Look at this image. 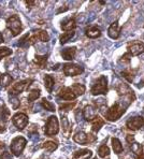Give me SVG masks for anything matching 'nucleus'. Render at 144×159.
I'll use <instances>...</instances> for the list:
<instances>
[{"mask_svg":"<svg viewBox=\"0 0 144 159\" xmlns=\"http://www.w3.org/2000/svg\"><path fill=\"white\" fill-rule=\"evenodd\" d=\"M125 111H126L125 107H122L118 102H116L110 109H108V111L106 113V117L110 121H115L122 117V115L125 113Z\"/></svg>","mask_w":144,"mask_h":159,"instance_id":"1","label":"nucleus"},{"mask_svg":"<svg viewBox=\"0 0 144 159\" xmlns=\"http://www.w3.org/2000/svg\"><path fill=\"white\" fill-rule=\"evenodd\" d=\"M7 28L11 31L12 37H16L22 31V23L17 15H12L7 20Z\"/></svg>","mask_w":144,"mask_h":159,"instance_id":"2","label":"nucleus"},{"mask_svg":"<svg viewBox=\"0 0 144 159\" xmlns=\"http://www.w3.org/2000/svg\"><path fill=\"white\" fill-rule=\"evenodd\" d=\"M90 92L94 96L106 95V93H108V79H106V76L101 75L98 79V81L95 83V85L92 87Z\"/></svg>","mask_w":144,"mask_h":159,"instance_id":"3","label":"nucleus"},{"mask_svg":"<svg viewBox=\"0 0 144 159\" xmlns=\"http://www.w3.org/2000/svg\"><path fill=\"white\" fill-rule=\"evenodd\" d=\"M27 140L24 137H16L12 140L10 145V149L14 156H20L26 147Z\"/></svg>","mask_w":144,"mask_h":159,"instance_id":"4","label":"nucleus"},{"mask_svg":"<svg viewBox=\"0 0 144 159\" xmlns=\"http://www.w3.org/2000/svg\"><path fill=\"white\" fill-rule=\"evenodd\" d=\"M44 132H45V135H48V137L56 135L59 132V123H58V119L55 115H52L48 117Z\"/></svg>","mask_w":144,"mask_h":159,"instance_id":"5","label":"nucleus"},{"mask_svg":"<svg viewBox=\"0 0 144 159\" xmlns=\"http://www.w3.org/2000/svg\"><path fill=\"white\" fill-rule=\"evenodd\" d=\"M32 80H23V81H20L17 83H15L14 85L12 86L10 90H9V93L12 96H17L20 93H22L23 92L27 89L32 83Z\"/></svg>","mask_w":144,"mask_h":159,"instance_id":"6","label":"nucleus"},{"mask_svg":"<svg viewBox=\"0 0 144 159\" xmlns=\"http://www.w3.org/2000/svg\"><path fill=\"white\" fill-rule=\"evenodd\" d=\"M12 121L18 130H23L28 125V116L25 113H20H20H16L13 115Z\"/></svg>","mask_w":144,"mask_h":159,"instance_id":"7","label":"nucleus"},{"mask_svg":"<svg viewBox=\"0 0 144 159\" xmlns=\"http://www.w3.org/2000/svg\"><path fill=\"white\" fill-rule=\"evenodd\" d=\"M62 71L68 76H76L82 74L84 72V69H83V67L79 66L76 64H66L64 65Z\"/></svg>","mask_w":144,"mask_h":159,"instance_id":"8","label":"nucleus"},{"mask_svg":"<svg viewBox=\"0 0 144 159\" xmlns=\"http://www.w3.org/2000/svg\"><path fill=\"white\" fill-rule=\"evenodd\" d=\"M73 140L75 143L81 144V145H85V144H87V143L94 142L95 140H96V137L92 134H86L85 132L80 131L76 133V134H74Z\"/></svg>","mask_w":144,"mask_h":159,"instance_id":"9","label":"nucleus"},{"mask_svg":"<svg viewBox=\"0 0 144 159\" xmlns=\"http://www.w3.org/2000/svg\"><path fill=\"white\" fill-rule=\"evenodd\" d=\"M128 48V53L131 56H138L144 53V43L140 41H132L130 42L127 46Z\"/></svg>","mask_w":144,"mask_h":159,"instance_id":"10","label":"nucleus"},{"mask_svg":"<svg viewBox=\"0 0 144 159\" xmlns=\"http://www.w3.org/2000/svg\"><path fill=\"white\" fill-rule=\"evenodd\" d=\"M143 125H144V119L142 116H134V117L128 119L126 123L127 128L132 130V131L141 129L143 127Z\"/></svg>","mask_w":144,"mask_h":159,"instance_id":"11","label":"nucleus"},{"mask_svg":"<svg viewBox=\"0 0 144 159\" xmlns=\"http://www.w3.org/2000/svg\"><path fill=\"white\" fill-rule=\"evenodd\" d=\"M58 98H60V99H62V100L71 101V100H75L76 95L73 93V90H72L70 87H64L58 93Z\"/></svg>","mask_w":144,"mask_h":159,"instance_id":"12","label":"nucleus"},{"mask_svg":"<svg viewBox=\"0 0 144 159\" xmlns=\"http://www.w3.org/2000/svg\"><path fill=\"white\" fill-rule=\"evenodd\" d=\"M97 115V109H95L94 107L92 106H86L83 109V117H84L86 120L92 121Z\"/></svg>","mask_w":144,"mask_h":159,"instance_id":"13","label":"nucleus"},{"mask_svg":"<svg viewBox=\"0 0 144 159\" xmlns=\"http://www.w3.org/2000/svg\"><path fill=\"white\" fill-rule=\"evenodd\" d=\"M119 34H120V28H119V26H118V22L117 20H115V22H113L112 24L110 25V27H109L108 34L111 39L116 40L118 37H119Z\"/></svg>","mask_w":144,"mask_h":159,"instance_id":"14","label":"nucleus"},{"mask_svg":"<svg viewBox=\"0 0 144 159\" xmlns=\"http://www.w3.org/2000/svg\"><path fill=\"white\" fill-rule=\"evenodd\" d=\"M76 27V23L74 18H67V20H62L61 23V29L65 30V31H72L74 30Z\"/></svg>","mask_w":144,"mask_h":159,"instance_id":"15","label":"nucleus"},{"mask_svg":"<svg viewBox=\"0 0 144 159\" xmlns=\"http://www.w3.org/2000/svg\"><path fill=\"white\" fill-rule=\"evenodd\" d=\"M92 156V152L90 149H81L76 151L73 154L72 159H89Z\"/></svg>","mask_w":144,"mask_h":159,"instance_id":"16","label":"nucleus"},{"mask_svg":"<svg viewBox=\"0 0 144 159\" xmlns=\"http://www.w3.org/2000/svg\"><path fill=\"white\" fill-rule=\"evenodd\" d=\"M76 54V48H67L61 51V56L65 60H72L75 57Z\"/></svg>","mask_w":144,"mask_h":159,"instance_id":"17","label":"nucleus"},{"mask_svg":"<svg viewBox=\"0 0 144 159\" xmlns=\"http://www.w3.org/2000/svg\"><path fill=\"white\" fill-rule=\"evenodd\" d=\"M85 34H86V37H88V38H90V39H96L101 36V30H100V28L92 26V27L88 28L86 31H85Z\"/></svg>","mask_w":144,"mask_h":159,"instance_id":"18","label":"nucleus"},{"mask_svg":"<svg viewBox=\"0 0 144 159\" xmlns=\"http://www.w3.org/2000/svg\"><path fill=\"white\" fill-rule=\"evenodd\" d=\"M90 123H92V131H95V132H98L99 130L102 128V126L104 125V120L100 117V116H96V117L92 119Z\"/></svg>","mask_w":144,"mask_h":159,"instance_id":"19","label":"nucleus"},{"mask_svg":"<svg viewBox=\"0 0 144 159\" xmlns=\"http://www.w3.org/2000/svg\"><path fill=\"white\" fill-rule=\"evenodd\" d=\"M47 58H48V55L36 56V57L34 58V62L40 68V69H44V68L46 67V64H47Z\"/></svg>","mask_w":144,"mask_h":159,"instance_id":"20","label":"nucleus"},{"mask_svg":"<svg viewBox=\"0 0 144 159\" xmlns=\"http://www.w3.org/2000/svg\"><path fill=\"white\" fill-rule=\"evenodd\" d=\"M13 82V78L8 73H3L0 75V86L1 87H8Z\"/></svg>","mask_w":144,"mask_h":159,"instance_id":"21","label":"nucleus"},{"mask_svg":"<svg viewBox=\"0 0 144 159\" xmlns=\"http://www.w3.org/2000/svg\"><path fill=\"white\" fill-rule=\"evenodd\" d=\"M61 124H62V126H61V127H62V132L65 133V135H66V137H69L71 131H72V127L70 126V124H69L67 117H61Z\"/></svg>","mask_w":144,"mask_h":159,"instance_id":"22","label":"nucleus"},{"mask_svg":"<svg viewBox=\"0 0 144 159\" xmlns=\"http://www.w3.org/2000/svg\"><path fill=\"white\" fill-rule=\"evenodd\" d=\"M44 85H45V88L47 89L48 93L52 92L53 87H54V85H55V81L50 74H46V75L44 76Z\"/></svg>","mask_w":144,"mask_h":159,"instance_id":"23","label":"nucleus"},{"mask_svg":"<svg viewBox=\"0 0 144 159\" xmlns=\"http://www.w3.org/2000/svg\"><path fill=\"white\" fill-rule=\"evenodd\" d=\"M112 147H113V151H114L115 154H120L123 152V145L120 143V141L117 139V138H112Z\"/></svg>","mask_w":144,"mask_h":159,"instance_id":"24","label":"nucleus"},{"mask_svg":"<svg viewBox=\"0 0 144 159\" xmlns=\"http://www.w3.org/2000/svg\"><path fill=\"white\" fill-rule=\"evenodd\" d=\"M74 34H75V31H74V30H72V31H66V32H64V34H62L61 36H60L59 42L61 44L67 43V42H68L69 40H71L72 38H73Z\"/></svg>","mask_w":144,"mask_h":159,"instance_id":"25","label":"nucleus"},{"mask_svg":"<svg viewBox=\"0 0 144 159\" xmlns=\"http://www.w3.org/2000/svg\"><path fill=\"white\" fill-rule=\"evenodd\" d=\"M42 147L45 149L46 152H50V153H52V152H54L55 149L58 147V144L55 141H46V142H44V143H43Z\"/></svg>","mask_w":144,"mask_h":159,"instance_id":"26","label":"nucleus"},{"mask_svg":"<svg viewBox=\"0 0 144 159\" xmlns=\"http://www.w3.org/2000/svg\"><path fill=\"white\" fill-rule=\"evenodd\" d=\"M131 151L133 152L134 155H136V157L138 158L139 156H141V154H142L143 146L141 145L140 143H138V142H133V143L131 144Z\"/></svg>","mask_w":144,"mask_h":159,"instance_id":"27","label":"nucleus"},{"mask_svg":"<svg viewBox=\"0 0 144 159\" xmlns=\"http://www.w3.org/2000/svg\"><path fill=\"white\" fill-rule=\"evenodd\" d=\"M72 90H73V93L76 95V97L78 96H81L83 95V93H85V86L84 85H81V84H74V85H72V87H70Z\"/></svg>","mask_w":144,"mask_h":159,"instance_id":"28","label":"nucleus"},{"mask_svg":"<svg viewBox=\"0 0 144 159\" xmlns=\"http://www.w3.org/2000/svg\"><path fill=\"white\" fill-rule=\"evenodd\" d=\"M98 155H99V157H101V158H104L110 155V148H109V146L106 145V144L101 145L98 149Z\"/></svg>","mask_w":144,"mask_h":159,"instance_id":"29","label":"nucleus"},{"mask_svg":"<svg viewBox=\"0 0 144 159\" xmlns=\"http://www.w3.org/2000/svg\"><path fill=\"white\" fill-rule=\"evenodd\" d=\"M36 36L39 40H41L42 42H47L50 40V36L45 30H38L36 32Z\"/></svg>","mask_w":144,"mask_h":159,"instance_id":"30","label":"nucleus"},{"mask_svg":"<svg viewBox=\"0 0 144 159\" xmlns=\"http://www.w3.org/2000/svg\"><path fill=\"white\" fill-rule=\"evenodd\" d=\"M40 93H41L40 89H32L28 95V101L34 102V100H37L39 97H40Z\"/></svg>","mask_w":144,"mask_h":159,"instance_id":"31","label":"nucleus"},{"mask_svg":"<svg viewBox=\"0 0 144 159\" xmlns=\"http://www.w3.org/2000/svg\"><path fill=\"white\" fill-rule=\"evenodd\" d=\"M41 104H42V107H43L45 110H47V111H50V112H55V107H54V104H52L50 101H48V100H46L45 98H44V99H42V101H41Z\"/></svg>","mask_w":144,"mask_h":159,"instance_id":"32","label":"nucleus"},{"mask_svg":"<svg viewBox=\"0 0 144 159\" xmlns=\"http://www.w3.org/2000/svg\"><path fill=\"white\" fill-rule=\"evenodd\" d=\"M11 54H12V50H11V48H7V46H3V48H0V60H1L2 58L10 56Z\"/></svg>","mask_w":144,"mask_h":159,"instance_id":"33","label":"nucleus"},{"mask_svg":"<svg viewBox=\"0 0 144 159\" xmlns=\"http://www.w3.org/2000/svg\"><path fill=\"white\" fill-rule=\"evenodd\" d=\"M9 118H10V111H9V109L6 106H3L1 110V119L3 121H7Z\"/></svg>","mask_w":144,"mask_h":159,"instance_id":"34","label":"nucleus"},{"mask_svg":"<svg viewBox=\"0 0 144 159\" xmlns=\"http://www.w3.org/2000/svg\"><path fill=\"white\" fill-rule=\"evenodd\" d=\"M122 76L126 79L127 82H129V83H131V82L133 81V78H134V75L132 74V72L128 71V70H126V71H123L122 72Z\"/></svg>","mask_w":144,"mask_h":159,"instance_id":"35","label":"nucleus"},{"mask_svg":"<svg viewBox=\"0 0 144 159\" xmlns=\"http://www.w3.org/2000/svg\"><path fill=\"white\" fill-rule=\"evenodd\" d=\"M28 39H29V34H26L22 39L20 40V45L25 46V43H26V45H28Z\"/></svg>","mask_w":144,"mask_h":159,"instance_id":"36","label":"nucleus"},{"mask_svg":"<svg viewBox=\"0 0 144 159\" xmlns=\"http://www.w3.org/2000/svg\"><path fill=\"white\" fill-rule=\"evenodd\" d=\"M76 102H72V103H68V104H62L60 106V110H72L74 107H75Z\"/></svg>","mask_w":144,"mask_h":159,"instance_id":"37","label":"nucleus"},{"mask_svg":"<svg viewBox=\"0 0 144 159\" xmlns=\"http://www.w3.org/2000/svg\"><path fill=\"white\" fill-rule=\"evenodd\" d=\"M130 57H131V55L127 52L126 54H124V55L122 56V58H120V61H124V62H126V64H129V62H130Z\"/></svg>","mask_w":144,"mask_h":159,"instance_id":"38","label":"nucleus"},{"mask_svg":"<svg viewBox=\"0 0 144 159\" xmlns=\"http://www.w3.org/2000/svg\"><path fill=\"white\" fill-rule=\"evenodd\" d=\"M0 159H13V157L10 152H3V153L0 155Z\"/></svg>","mask_w":144,"mask_h":159,"instance_id":"39","label":"nucleus"},{"mask_svg":"<svg viewBox=\"0 0 144 159\" xmlns=\"http://www.w3.org/2000/svg\"><path fill=\"white\" fill-rule=\"evenodd\" d=\"M37 36L34 34V36H32V37H30V38L28 39V45H34V43L37 42Z\"/></svg>","mask_w":144,"mask_h":159,"instance_id":"40","label":"nucleus"},{"mask_svg":"<svg viewBox=\"0 0 144 159\" xmlns=\"http://www.w3.org/2000/svg\"><path fill=\"white\" fill-rule=\"evenodd\" d=\"M126 140H127V142L131 145L132 143H133V140H134V138H133V135L132 134H128L127 135V138H126Z\"/></svg>","mask_w":144,"mask_h":159,"instance_id":"41","label":"nucleus"},{"mask_svg":"<svg viewBox=\"0 0 144 159\" xmlns=\"http://www.w3.org/2000/svg\"><path fill=\"white\" fill-rule=\"evenodd\" d=\"M26 4H28V7H34V4H36V1H31V0H30V1H28V0H26Z\"/></svg>","mask_w":144,"mask_h":159,"instance_id":"42","label":"nucleus"},{"mask_svg":"<svg viewBox=\"0 0 144 159\" xmlns=\"http://www.w3.org/2000/svg\"><path fill=\"white\" fill-rule=\"evenodd\" d=\"M68 10V8H67V7H65V8H60L59 10L57 11V13H60V12H62V11H67Z\"/></svg>","mask_w":144,"mask_h":159,"instance_id":"43","label":"nucleus"},{"mask_svg":"<svg viewBox=\"0 0 144 159\" xmlns=\"http://www.w3.org/2000/svg\"><path fill=\"white\" fill-rule=\"evenodd\" d=\"M137 159H144V147H143V152H142V154H141V156H139Z\"/></svg>","mask_w":144,"mask_h":159,"instance_id":"44","label":"nucleus"},{"mask_svg":"<svg viewBox=\"0 0 144 159\" xmlns=\"http://www.w3.org/2000/svg\"><path fill=\"white\" fill-rule=\"evenodd\" d=\"M2 42H3V36H2V34L0 32V44H1Z\"/></svg>","mask_w":144,"mask_h":159,"instance_id":"45","label":"nucleus"},{"mask_svg":"<svg viewBox=\"0 0 144 159\" xmlns=\"http://www.w3.org/2000/svg\"><path fill=\"white\" fill-rule=\"evenodd\" d=\"M3 147H4V144H3V143H1V142H0V149H1V148H3Z\"/></svg>","mask_w":144,"mask_h":159,"instance_id":"46","label":"nucleus"},{"mask_svg":"<svg viewBox=\"0 0 144 159\" xmlns=\"http://www.w3.org/2000/svg\"><path fill=\"white\" fill-rule=\"evenodd\" d=\"M143 83H144V80H143Z\"/></svg>","mask_w":144,"mask_h":159,"instance_id":"47","label":"nucleus"},{"mask_svg":"<svg viewBox=\"0 0 144 159\" xmlns=\"http://www.w3.org/2000/svg\"><path fill=\"white\" fill-rule=\"evenodd\" d=\"M95 159H98V158H95Z\"/></svg>","mask_w":144,"mask_h":159,"instance_id":"48","label":"nucleus"}]
</instances>
